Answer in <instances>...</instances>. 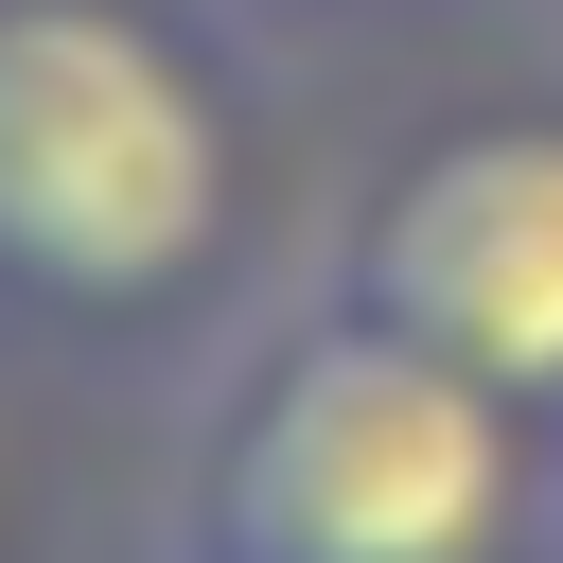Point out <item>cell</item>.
Returning a JSON list of instances; mask_svg holds the SVG:
<instances>
[{
  "mask_svg": "<svg viewBox=\"0 0 563 563\" xmlns=\"http://www.w3.org/2000/svg\"><path fill=\"white\" fill-rule=\"evenodd\" d=\"M229 246V106L141 0H0V282L176 299Z\"/></svg>",
  "mask_w": 563,
  "mask_h": 563,
  "instance_id": "obj_2",
  "label": "cell"
},
{
  "mask_svg": "<svg viewBox=\"0 0 563 563\" xmlns=\"http://www.w3.org/2000/svg\"><path fill=\"white\" fill-rule=\"evenodd\" d=\"M510 510H528L510 387L352 299V317L282 334V369L229 405L194 563H493Z\"/></svg>",
  "mask_w": 563,
  "mask_h": 563,
  "instance_id": "obj_1",
  "label": "cell"
},
{
  "mask_svg": "<svg viewBox=\"0 0 563 563\" xmlns=\"http://www.w3.org/2000/svg\"><path fill=\"white\" fill-rule=\"evenodd\" d=\"M352 299L422 352L493 369L510 405H563V123H457L387 176L352 229Z\"/></svg>",
  "mask_w": 563,
  "mask_h": 563,
  "instance_id": "obj_3",
  "label": "cell"
}]
</instances>
